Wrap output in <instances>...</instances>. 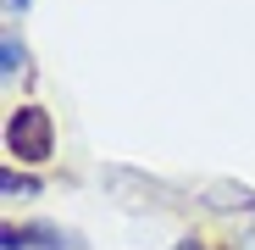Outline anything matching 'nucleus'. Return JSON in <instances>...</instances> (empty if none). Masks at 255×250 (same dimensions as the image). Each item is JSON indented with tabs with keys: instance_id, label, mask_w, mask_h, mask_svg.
Wrapping results in <instances>:
<instances>
[{
	"instance_id": "nucleus-1",
	"label": "nucleus",
	"mask_w": 255,
	"mask_h": 250,
	"mask_svg": "<svg viewBox=\"0 0 255 250\" xmlns=\"http://www.w3.org/2000/svg\"><path fill=\"white\" fill-rule=\"evenodd\" d=\"M50 145H56V128H50V111L45 106H17L11 122H6V150L28 167L50 161Z\"/></svg>"
},
{
	"instance_id": "nucleus-4",
	"label": "nucleus",
	"mask_w": 255,
	"mask_h": 250,
	"mask_svg": "<svg viewBox=\"0 0 255 250\" xmlns=\"http://www.w3.org/2000/svg\"><path fill=\"white\" fill-rule=\"evenodd\" d=\"M183 250H189V245H183Z\"/></svg>"
},
{
	"instance_id": "nucleus-2",
	"label": "nucleus",
	"mask_w": 255,
	"mask_h": 250,
	"mask_svg": "<svg viewBox=\"0 0 255 250\" xmlns=\"http://www.w3.org/2000/svg\"><path fill=\"white\" fill-rule=\"evenodd\" d=\"M6 72H22V45L6 33Z\"/></svg>"
},
{
	"instance_id": "nucleus-3",
	"label": "nucleus",
	"mask_w": 255,
	"mask_h": 250,
	"mask_svg": "<svg viewBox=\"0 0 255 250\" xmlns=\"http://www.w3.org/2000/svg\"><path fill=\"white\" fill-rule=\"evenodd\" d=\"M6 6H11V11H22V6H28V0H6Z\"/></svg>"
}]
</instances>
